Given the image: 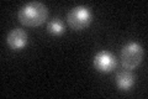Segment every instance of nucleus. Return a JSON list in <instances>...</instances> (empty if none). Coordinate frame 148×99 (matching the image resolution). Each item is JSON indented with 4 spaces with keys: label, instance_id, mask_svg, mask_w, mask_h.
<instances>
[{
    "label": "nucleus",
    "instance_id": "39448f33",
    "mask_svg": "<svg viewBox=\"0 0 148 99\" xmlns=\"http://www.w3.org/2000/svg\"><path fill=\"white\" fill-rule=\"evenodd\" d=\"M6 42L11 50L18 51L27 45V34L22 29H14L8 34Z\"/></svg>",
    "mask_w": 148,
    "mask_h": 99
},
{
    "label": "nucleus",
    "instance_id": "7ed1b4c3",
    "mask_svg": "<svg viewBox=\"0 0 148 99\" xmlns=\"http://www.w3.org/2000/svg\"><path fill=\"white\" fill-rule=\"evenodd\" d=\"M91 19H92V14L89 9L86 6L79 5V6L73 8L69 11L67 16V21H68V25L73 30L80 31L89 26V24L91 22Z\"/></svg>",
    "mask_w": 148,
    "mask_h": 99
},
{
    "label": "nucleus",
    "instance_id": "20e7f679",
    "mask_svg": "<svg viewBox=\"0 0 148 99\" xmlns=\"http://www.w3.org/2000/svg\"><path fill=\"white\" fill-rule=\"evenodd\" d=\"M92 64L98 72L109 73L116 67V58L109 51H100L95 55Z\"/></svg>",
    "mask_w": 148,
    "mask_h": 99
},
{
    "label": "nucleus",
    "instance_id": "f257e3e1",
    "mask_svg": "<svg viewBox=\"0 0 148 99\" xmlns=\"http://www.w3.org/2000/svg\"><path fill=\"white\" fill-rule=\"evenodd\" d=\"M48 9L45 4L40 1L27 3L18 11V20L22 25L27 27L40 26L47 20Z\"/></svg>",
    "mask_w": 148,
    "mask_h": 99
},
{
    "label": "nucleus",
    "instance_id": "423d86ee",
    "mask_svg": "<svg viewBox=\"0 0 148 99\" xmlns=\"http://www.w3.org/2000/svg\"><path fill=\"white\" fill-rule=\"evenodd\" d=\"M115 81H116V86L121 91H128L135 84V76H133L132 72H130V69L122 71V72L117 73Z\"/></svg>",
    "mask_w": 148,
    "mask_h": 99
},
{
    "label": "nucleus",
    "instance_id": "0eeeda50",
    "mask_svg": "<svg viewBox=\"0 0 148 99\" xmlns=\"http://www.w3.org/2000/svg\"><path fill=\"white\" fill-rule=\"evenodd\" d=\"M47 30H48L49 34H52L54 36H59L64 32V26H63V24L59 19H54V20L48 22Z\"/></svg>",
    "mask_w": 148,
    "mask_h": 99
},
{
    "label": "nucleus",
    "instance_id": "f03ea898",
    "mask_svg": "<svg viewBox=\"0 0 148 99\" xmlns=\"http://www.w3.org/2000/svg\"><path fill=\"white\" fill-rule=\"evenodd\" d=\"M143 47L137 42H128L122 47L121 63L126 69H135L141 64L143 60Z\"/></svg>",
    "mask_w": 148,
    "mask_h": 99
}]
</instances>
